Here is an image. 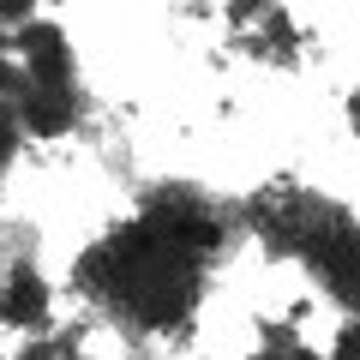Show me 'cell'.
I'll list each match as a JSON object with an SVG mask.
<instances>
[{
  "instance_id": "6da1fadb",
  "label": "cell",
  "mask_w": 360,
  "mask_h": 360,
  "mask_svg": "<svg viewBox=\"0 0 360 360\" xmlns=\"http://www.w3.org/2000/svg\"><path fill=\"white\" fill-rule=\"evenodd\" d=\"M205 360H217V354H205Z\"/></svg>"
}]
</instances>
